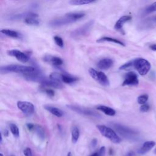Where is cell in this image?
<instances>
[{
    "label": "cell",
    "mask_w": 156,
    "mask_h": 156,
    "mask_svg": "<svg viewBox=\"0 0 156 156\" xmlns=\"http://www.w3.org/2000/svg\"><path fill=\"white\" fill-rule=\"evenodd\" d=\"M113 128L126 139L130 141H137L139 138V134L138 132L125 126L121 125L118 123L112 124Z\"/></svg>",
    "instance_id": "cell-1"
},
{
    "label": "cell",
    "mask_w": 156,
    "mask_h": 156,
    "mask_svg": "<svg viewBox=\"0 0 156 156\" xmlns=\"http://www.w3.org/2000/svg\"><path fill=\"white\" fill-rule=\"evenodd\" d=\"M0 70L1 73H18L25 75L34 72L36 70V68L32 66L20 65H9L1 66Z\"/></svg>",
    "instance_id": "cell-2"
},
{
    "label": "cell",
    "mask_w": 156,
    "mask_h": 156,
    "mask_svg": "<svg viewBox=\"0 0 156 156\" xmlns=\"http://www.w3.org/2000/svg\"><path fill=\"white\" fill-rule=\"evenodd\" d=\"M102 135L108 138L112 142L118 144L121 142L120 137L117 135L116 132L109 127L104 125H98L96 126Z\"/></svg>",
    "instance_id": "cell-3"
},
{
    "label": "cell",
    "mask_w": 156,
    "mask_h": 156,
    "mask_svg": "<svg viewBox=\"0 0 156 156\" xmlns=\"http://www.w3.org/2000/svg\"><path fill=\"white\" fill-rule=\"evenodd\" d=\"M134 67L140 75L144 76L149 72L151 65L147 60L143 58H138L134 60Z\"/></svg>",
    "instance_id": "cell-4"
},
{
    "label": "cell",
    "mask_w": 156,
    "mask_h": 156,
    "mask_svg": "<svg viewBox=\"0 0 156 156\" xmlns=\"http://www.w3.org/2000/svg\"><path fill=\"white\" fill-rule=\"evenodd\" d=\"M93 24H94L93 20H90L89 22L86 23L83 26L72 31V32L71 33V36L73 38L78 39L89 35V34L90 33L93 26Z\"/></svg>",
    "instance_id": "cell-5"
},
{
    "label": "cell",
    "mask_w": 156,
    "mask_h": 156,
    "mask_svg": "<svg viewBox=\"0 0 156 156\" xmlns=\"http://www.w3.org/2000/svg\"><path fill=\"white\" fill-rule=\"evenodd\" d=\"M89 73L93 79L98 82L100 84L104 86H109L110 84L109 80L107 76L102 72H99L95 69L90 68L89 70Z\"/></svg>",
    "instance_id": "cell-6"
},
{
    "label": "cell",
    "mask_w": 156,
    "mask_h": 156,
    "mask_svg": "<svg viewBox=\"0 0 156 156\" xmlns=\"http://www.w3.org/2000/svg\"><path fill=\"white\" fill-rule=\"evenodd\" d=\"M68 109L70 110L79 113L81 115H84L85 116H94V117H98L100 116V115L96 112L85 107H82L75 105H67L66 106Z\"/></svg>",
    "instance_id": "cell-7"
},
{
    "label": "cell",
    "mask_w": 156,
    "mask_h": 156,
    "mask_svg": "<svg viewBox=\"0 0 156 156\" xmlns=\"http://www.w3.org/2000/svg\"><path fill=\"white\" fill-rule=\"evenodd\" d=\"M73 23H75V22L72 19H71L70 17L68 16L66 14H65L64 16L60 17V18L50 21L49 23V25L52 28H58Z\"/></svg>",
    "instance_id": "cell-8"
},
{
    "label": "cell",
    "mask_w": 156,
    "mask_h": 156,
    "mask_svg": "<svg viewBox=\"0 0 156 156\" xmlns=\"http://www.w3.org/2000/svg\"><path fill=\"white\" fill-rule=\"evenodd\" d=\"M17 107L26 115H31L35 110L34 106L28 101H19L17 102Z\"/></svg>",
    "instance_id": "cell-9"
},
{
    "label": "cell",
    "mask_w": 156,
    "mask_h": 156,
    "mask_svg": "<svg viewBox=\"0 0 156 156\" xmlns=\"http://www.w3.org/2000/svg\"><path fill=\"white\" fill-rule=\"evenodd\" d=\"M139 84L137 75L134 72H129L126 76L122 85H137Z\"/></svg>",
    "instance_id": "cell-10"
},
{
    "label": "cell",
    "mask_w": 156,
    "mask_h": 156,
    "mask_svg": "<svg viewBox=\"0 0 156 156\" xmlns=\"http://www.w3.org/2000/svg\"><path fill=\"white\" fill-rule=\"evenodd\" d=\"M7 54L10 56L15 57L17 60L23 63H26L28 62V60H29V57L25 53L17 49H12L8 51Z\"/></svg>",
    "instance_id": "cell-11"
},
{
    "label": "cell",
    "mask_w": 156,
    "mask_h": 156,
    "mask_svg": "<svg viewBox=\"0 0 156 156\" xmlns=\"http://www.w3.org/2000/svg\"><path fill=\"white\" fill-rule=\"evenodd\" d=\"M41 84L43 87H53L55 89H62L63 87V85L60 81L51 78H45Z\"/></svg>",
    "instance_id": "cell-12"
},
{
    "label": "cell",
    "mask_w": 156,
    "mask_h": 156,
    "mask_svg": "<svg viewBox=\"0 0 156 156\" xmlns=\"http://www.w3.org/2000/svg\"><path fill=\"white\" fill-rule=\"evenodd\" d=\"M113 64V62L111 59L109 58H104L100 60L97 66L101 69V70H106L109 69Z\"/></svg>",
    "instance_id": "cell-13"
},
{
    "label": "cell",
    "mask_w": 156,
    "mask_h": 156,
    "mask_svg": "<svg viewBox=\"0 0 156 156\" xmlns=\"http://www.w3.org/2000/svg\"><path fill=\"white\" fill-rule=\"evenodd\" d=\"M43 60L46 62L49 63L53 65L54 66H60L63 63V61L60 57H56V56H50V55L45 56L43 57Z\"/></svg>",
    "instance_id": "cell-14"
},
{
    "label": "cell",
    "mask_w": 156,
    "mask_h": 156,
    "mask_svg": "<svg viewBox=\"0 0 156 156\" xmlns=\"http://www.w3.org/2000/svg\"><path fill=\"white\" fill-rule=\"evenodd\" d=\"M155 145V142H153V141L146 142L143 143L142 146L139 149H138V153L139 154H141V155L145 154L147 153L148 152H149V151H151V149Z\"/></svg>",
    "instance_id": "cell-15"
},
{
    "label": "cell",
    "mask_w": 156,
    "mask_h": 156,
    "mask_svg": "<svg viewBox=\"0 0 156 156\" xmlns=\"http://www.w3.org/2000/svg\"><path fill=\"white\" fill-rule=\"evenodd\" d=\"M38 15L37 13H33V12H26L20 14H16L15 15H13L10 17L11 20H21L24 19L25 20L27 18H29V17H36V18H38Z\"/></svg>",
    "instance_id": "cell-16"
},
{
    "label": "cell",
    "mask_w": 156,
    "mask_h": 156,
    "mask_svg": "<svg viewBox=\"0 0 156 156\" xmlns=\"http://www.w3.org/2000/svg\"><path fill=\"white\" fill-rule=\"evenodd\" d=\"M131 19V16L129 15H125L121 16V18L116 22L115 25V29L116 30H121L122 29L123 25L125 23H126L127 22L129 21Z\"/></svg>",
    "instance_id": "cell-17"
},
{
    "label": "cell",
    "mask_w": 156,
    "mask_h": 156,
    "mask_svg": "<svg viewBox=\"0 0 156 156\" xmlns=\"http://www.w3.org/2000/svg\"><path fill=\"white\" fill-rule=\"evenodd\" d=\"M44 108L48 111L49 112H50L51 113H52L53 115L56 116L57 117H62L63 115V112L62 110H61L60 109L55 107H53L51 106H45Z\"/></svg>",
    "instance_id": "cell-18"
},
{
    "label": "cell",
    "mask_w": 156,
    "mask_h": 156,
    "mask_svg": "<svg viewBox=\"0 0 156 156\" xmlns=\"http://www.w3.org/2000/svg\"><path fill=\"white\" fill-rule=\"evenodd\" d=\"M97 109L109 116H114L116 113L114 109L106 106H99L97 107Z\"/></svg>",
    "instance_id": "cell-19"
},
{
    "label": "cell",
    "mask_w": 156,
    "mask_h": 156,
    "mask_svg": "<svg viewBox=\"0 0 156 156\" xmlns=\"http://www.w3.org/2000/svg\"><path fill=\"white\" fill-rule=\"evenodd\" d=\"M1 32L3 33L4 35L12 37V38H20L21 34L19 33L17 31H13V30H10V29H2L1 30Z\"/></svg>",
    "instance_id": "cell-20"
},
{
    "label": "cell",
    "mask_w": 156,
    "mask_h": 156,
    "mask_svg": "<svg viewBox=\"0 0 156 156\" xmlns=\"http://www.w3.org/2000/svg\"><path fill=\"white\" fill-rule=\"evenodd\" d=\"M33 131L35 132L41 140H44L45 138V132L44 129L40 125H35Z\"/></svg>",
    "instance_id": "cell-21"
},
{
    "label": "cell",
    "mask_w": 156,
    "mask_h": 156,
    "mask_svg": "<svg viewBox=\"0 0 156 156\" xmlns=\"http://www.w3.org/2000/svg\"><path fill=\"white\" fill-rule=\"evenodd\" d=\"M85 13L84 12H70L66 13V15L70 17L75 22L79 20L85 16Z\"/></svg>",
    "instance_id": "cell-22"
},
{
    "label": "cell",
    "mask_w": 156,
    "mask_h": 156,
    "mask_svg": "<svg viewBox=\"0 0 156 156\" xmlns=\"http://www.w3.org/2000/svg\"><path fill=\"white\" fill-rule=\"evenodd\" d=\"M113 42V43H115L116 44H118V45H121V46H125V43L123 42H122L121 41L116 39H115V38H111V37H102L99 39H98L97 40V42Z\"/></svg>",
    "instance_id": "cell-23"
},
{
    "label": "cell",
    "mask_w": 156,
    "mask_h": 156,
    "mask_svg": "<svg viewBox=\"0 0 156 156\" xmlns=\"http://www.w3.org/2000/svg\"><path fill=\"white\" fill-rule=\"evenodd\" d=\"M80 135L79 129L76 126H73L72 128V140L73 143H76L79 140Z\"/></svg>",
    "instance_id": "cell-24"
},
{
    "label": "cell",
    "mask_w": 156,
    "mask_h": 156,
    "mask_svg": "<svg viewBox=\"0 0 156 156\" xmlns=\"http://www.w3.org/2000/svg\"><path fill=\"white\" fill-rule=\"evenodd\" d=\"M94 2H95V1H93V0H72V1L69 2V3L72 5L81 6L89 4Z\"/></svg>",
    "instance_id": "cell-25"
},
{
    "label": "cell",
    "mask_w": 156,
    "mask_h": 156,
    "mask_svg": "<svg viewBox=\"0 0 156 156\" xmlns=\"http://www.w3.org/2000/svg\"><path fill=\"white\" fill-rule=\"evenodd\" d=\"M25 22L26 24L32 26H38L40 24V21L39 20L38 18H36V17H29V18H27L25 20Z\"/></svg>",
    "instance_id": "cell-26"
},
{
    "label": "cell",
    "mask_w": 156,
    "mask_h": 156,
    "mask_svg": "<svg viewBox=\"0 0 156 156\" xmlns=\"http://www.w3.org/2000/svg\"><path fill=\"white\" fill-rule=\"evenodd\" d=\"M10 130L12 132V134H13V135L16 137L18 138L20 135V131H19V129L16 125L15 124H10Z\"/></svg>",
    "instance_id": "cell-27"
},
{
    "label": "cell",
    "mask_w": 156,
    "mask_h": 156,
    "mask_svg": "<svg viewBox=\"0 0 156 156\" xmlns=\"http://www.w3.org/2000/svg\"><path fill=\"white\" fill-rule=\"evenodd\" d=\"M148 100V96L146 94H144L142 95H140V96H138L137 99L138 103L140 104L143 105L145 104L146 103V102Z\"/></svg>",
    "instance_id": "cell-28"
},
{
    "label": "cell",
    "mask_w": 156,
    "mask_h": 156,
    "mask_svg": "<svg viewBox=\"0 0 156 156\" xmlns=\"http://www.w3.org/2000/svg\"><path fill=\"white\" fill-rule=\"evenodd\" d=\"M134 66V60L132 61H129L126 63H125L124 65H123L122 66H121L119 67V70H128L130 68Z\"/></svg>",
    "instance_id": "cell-29"
},
{
    "label": "cell",
    "mask_w": 156,
    "mask_h": 156,
    "mask_svg": "<svg viewBox=\"0 0 156 156\" xmlns=\"http://www.w3.org/2000/svg\"><path fill=\"white\" fill-rule=\"evenodd\" d=\"M156 11V1L154 3L151 4L150 6H149L145 10V12L146 13H151L153 12Z\"/></svg>",
    "instance_id": "cell-30"
},
{
    "label": "cell",
    "mask_w": 156,
    "mask_h": 156,
    "mask_svg": "<svg viewBox=\"0 0 156 156\" xmlns=\"http://www.w3.org/2000/svg\"><path fill=\"white\" fill-rule=\"evenodd\" d=\"M54 40L55 41V43L60 48H63V40L61 37H60L59 36H54Z\"/></svg>",
    "instance_id": "cell-31"
},
{
    "label": "cell",
    "mask_w": 156,
    "mask_h": 156,
    "mask_svg": "<svg viewBox=\"0 0 156 156\" xmlns=\"http://www.w3.org/2000/svg\"><path fill=\"white\" fill-rule=\"evenodd\" d=\"M149 106L147 104H145L143 105H142L140 108V110L142 112H146L149 110Z\"/></svg>",
    "instance_id": "cell-32"
},
{
    "label": "cell",
    "mask_w": 156,
    "mask_h": 156,
    "mask_svg": "<svg viewBox=\"0 0 156 156\" xmlns=\"http://www.w3.org/2000/svg\"><path fill=\"white\" fill-rule=\"evenodd\" d=\"M43 91L50 97H53L54 96V92L53 90L49 89H46L43 90Z\"/></svg>",
    "instance_id": "cell-33"
},
{
    "label": "cell",
    "mask_w": 156,
    "mask_h": 156,
    "mask_svg": "<svg viewBox=\"0 0 156 156\" xmlns=\"http://www.w3.org/2000/svg\"><path fill=\"white\" fill-rule=\"evenodd\" d=\"M24 154L25 156H33L32 150L30 148H26L24 150Z\"/></svg>",
    "instance_id": "cell-34"
},
{
    "label": "cell",
    "mask_w": 156,
    "mask_h": 156,
    "mask_svg": "<svg viewBox=\"0 0 156 156\" xmlns=\"http://www.w3.org/2000/svg\"><path fill=\"white\" fill-rule=\"evenodd\" d=\"M98 156H105V154H106V148L104 146L101 147L99 151L98 152Z\"/></svg>",
    "instance_id": "cell-35"
},
{
    "label": "cell",
    "mask_w": 156,
    "mask_h": 156,
    "mask_svg": "<svg viewBox=\"0 0 156 156\" xmlns=\"http://www.w3.org/2000/svg\"><path fill=\"white\" fill-rule=\"evenodd\" d=\"M34 126H35V125H33V124H31V123L26 124V127L29 131H33L34 128Z\"/></svg>",
    "instance_id": "cell-36"
},
{
    "label": "cell",
    "mask_w": 156,
    "mask_h": 156,
    "mask_svg": "<svg viewBox=\"0 0 156 156\" xmlns=\"http://www.w3.org/2000/svg\"><path fill=\"white\" fill-rule=\"evenodd\" d=\"M97 143H98V141L96 139V138H94V139L92 140V142H91V146L92 148H95L97 145Z\"/></svg>",
    "instance_id": "cell-37"
},
{
    "label": "cell",
    "mask_w": 156,
    "mask_h": 156,
    "mask_svg": "<svg viewBox=\"0 0 156 156\" xmlns=\"http://www.w3.org/2000/svg\"><path fill=\"white\" fill-rule=\"evenodd\" d=\"M149 48L151 49H152V51H156V44H153L149 46Z\"/></svg>",
    "instance_id": "cell-38"
},
{
    "label": "cell",
    "mask_w": 156,
    "mask_h": 156,
    "mask_svg": "<svg viewBox=\"0 0 156 156\" xmlns=\"http://www.w3.org/2000/svg\"><path fill=\"white\" fill-rule=\"evenodd\" d=\"M126 156H135V153H134V152H133V151H131L128 152L126 154Z\"/></svg>",
    "instance_id": "cell-39"
},
{
    "label": "cell",
    "mask_w": 156,
    "mask_h": 156,
    "mask_svg": "<svg viewBox=\"0 0 156 156\" xmlns=\"http://www.w3.org/2000/svg\"><path fill=\"white\" fill-rule=\"evenodd\" d=\"M90 156H98V152H95L93 154H92Z\"/></svg>",
    "instance_id": "cell-40"
},
{
    "label": "cell",
    "mask_w": 156,
    "mask_h": 156,
    "mask_svg": "<svg viewBox=\"0 0 156 156\" xmlns=\"http://www.w3.org/2000/svg\"><path fill=\"white\" fill-rule=\"evenodd\" d=\"M66 156H72V153H71L70 152H69L68 153V154H67Z\"/></svg>",
    "instance_id": "cell-41"
},
{
    "label": "cell",
    "mask_w": 156,
    "mask_h": 156,
    "mask_svg": "<svg viewBox=\"0 0 156 156\" xmlns=\"http://www.w3.org/2000/svg\"><path fill=\"white\" fill-rule=\"evenodd\" d=\"M0 156H4V155H3V154L2 153H1V154H0Z\"/></svg>",
    "instance_id": "cell-42"
},
{
    "label": "cell",
    "mask_w": 156,
    "mask_h": 156,
    "mask_svg": "<svg viewBox=\"0 0 156 156\" xmlns=\"http://www.w3.org/2000/svg\"><path fill=\"white\" fill-rule=\"evenodd\" d=\"M154 20H155V21H156V16L154 18Z\"/></svg>",
    "instance_id": "cell-43"
},
{
    "label": "cell",
    "mask_w": 156,
    "mask_h": 156,
    "mask_svg": "<svg viewBox=\"0 0 156 156\" xmlns=\"http://www.w3.org/2000/svg\"><path fill=\"white\" fill-rule=\"evenodd\" d=\"M155 152L156 153V149H155Z\"/></svg>",
    "instance_id": "cell-44"
}]
</instances>
